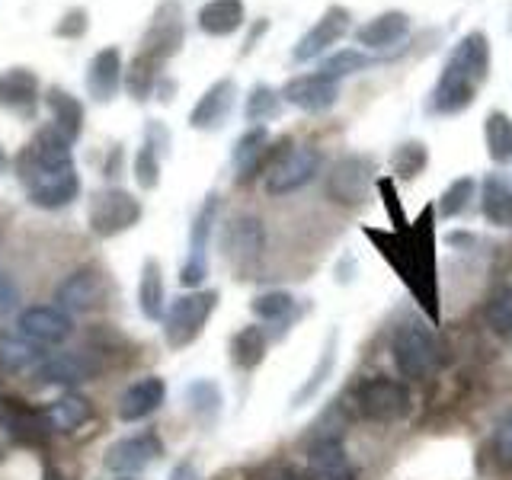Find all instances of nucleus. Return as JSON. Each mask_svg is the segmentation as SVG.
Wrapping results in <instances>:
<instances>
[{"label":"nucleus","mask_w":512,"mask_h":480,"mask_svg":"<svg viewBox=\"0 0 512 480\" xmlns=\"http://www.w3.org/2000/svg\"><path fill=\"white\" fill-rule=\"evenodd\" d=\"M266 29H269V20H256V23H253V29L247 32L244 52H240V55H250V52H253V45H256V39H260V36H266Z\"/></svg>","instance_id":"50"},{"label":"nucleus","mask_w":512,"mask_h":480,"mask_svg":"<svg viewBox=\"0 0 512 480\" xmlns=\"http://www.w3.org/2000/svg\"><path fill=\"white\" fill-rule=\"evenodd\" d=\"M269 157H272V141H269L266 125L247 128V132L237 138L234 154H231L234 170H237V183H247L256 173H266Z\"/></svg>","instance_id":"20"},{"label":"nucleus","mask_w":512,"mask_h":480,"mask_svg":"<svg viewBox=\"0 0 512 480\" xmlns=\"http://www.w3.org/2000/svg\"><path fill=\"white\" fill-rule=\"evenodd\" d=\"M0 170H7V154H4V148H0Z\"/></svg>","instance_id":"54"},{"label":"nucleus","mask_w":512,"mask_h":480,"mask_svg":"<svg viewBox=\"0 0 512 480\" xmlns=\"http://www.w3.org/2000/svg\"><path fill=\"white\" fill-rule=\"evenodd\" d=\"M132 176H135L138 189H144V192L157 189V183H160V157L148 148V144H141V148H138V154L132 160Z\"/></svg>","instance_id":"43"},{"label":"nucleus","mask_w":512,"mask_h":480,"mask_svg":"<svg viewBox=\"0 0 512 480\" xmlns=\"http://www.w3.org/2000/svg\"><path fill=\"white\" fill-rule=\"evenodd\" d=\"M352 36H356V42L365 48V52L394 55L391 48L407 42V36H410V16L404 10H384V13L372 16L368 23H362Z\"/></svg>","instance_id":"14"},{"label":"nucleus","mask_w":512,"mask_h":480,"mask_svg":"<svg viewBox=\"0 0 512 480\" xmlns=\"http://www.w3.org/2000/svg\"><path fill=\"white\" fill-rule=\"evenodd\" d=\"M87 420H93V407H90V400L80 394H64L48 407V423H52V429L71 432L77 426H84Z\"/></svg>","instance_id":"35"},{"label":"nucleus","mask_w":512,"mask_h":480,"mask_svg":"<svg viewBox=\"0 0 512 480\" xmlns=\"http://www.w3.org/2000/svg\"><path fill=\"white\" fill-rule=\"evenodd\" d=\"M100 372V359L90 356V352H55V356H45V362L36 368L39 384H61V388H71V384L90 381Z\"/></svg>","instance_id":"17"},{"label":"nucleus","mask_w":512,"mask_h":480,"mask_svg":"<svg viewBox=\"0 0 512 480\" xmlns=\"http://www.w3.org/2000/svg\"><path fill=\"white\" fill-rule=\"evenodd\" d=\"M253 314L256 317H263L269 320V324H288V320L295 317V298L288 295V292H263V295H256L253 298Z\"/></svg>","instance_id":"41"},{"label":"nucleus","mask_w":512,"mask_h":480,"mask_svg":"<svg viewBox=\"0 0 512 480\" xmlns=\"http://www.w3.org/2000/svg\"><path fill=\"white\" fill-rule=\"evenodd\" d=\"M205 276H208V263L199 260V256H186V263L180 266V285L196 288V285H202Z\"/></svg>","instance_id":"46"},{"label":"nucleus","mask_w":512,"mask_h":480,"mask_svg":"<svg viewBox=\"0 0 512 480\" xmlns=\"http://www.w3.org/2000/svg\"><path fill=\"white\" fill-rule=\"evenodd\" d=\"M183 42H186V16H183V7L176 4V0H164V4L154 10L148 29H144L141 52L164 64L173 55H180Z\"/></svg>","instance_id":"9"},{"label":"nucleus","mask_w":512,"mask_h":480,"mask_svg":"<svg viewBox=\"0 0 512 480\" xmlns=\"http://www.w3.org/2000/svg\"><path fill=\"white\" fill-rule=\"evenodd\" d=\"M45 480H64V477L58 471H45Z\"/></svg>","instance_id":"53"},{"label":"nucleus","mask_w":512,"mask_h":480,"mask_svg":"<svg viewBox=\"0 0 512 480\" xmlns=\"http://www.w3.org/2000/svg\"><path fill=\"white\" fill-rule=\"evenodd\" d=\"M234 103H237V84L231 77H221L199 96V103L192 106L189 125L199 128V132H215V128L228 122Z\"/></svg>","instance_id":"16"},{"label":"nucleus","mask_w":512,"mask_h":480,"mask_svg":"<svg viewBox=\"0 0 512 480\" xmlns=\"http://www.w3.org/2000/svg\"><path fill=\"white\" fill-rule=\"evenodd\" d=\"M266 250V228L260 218L237 215L228 228H224V253L237 269H250L260 263Z\"/></svg>","instance_id":"12"},{"label":"nucleus","mask_w":512,"mask_h":480,"mask_svg":"<svg viewBox=\"0 0 512 480\" xmlns=\"http://www.w3.org/2000/svg\"><path fill=\"white\" fill-rule=\"evenodd\" d=\"M39 103V77L29 68H10L0 74V106L16 112H36Z\"/></svg>","instance_id":"25"},{"label":"nucleus","mask_w":512,"mask_h":480,"mask_svg":"<svg viewBox=\"0 0 512 480\" xmlns=\"http://www.w3.org/2000/svg\"><path fill=\"white\" fill-rule=\"evenodd\" d=\"M122 170V144L112 148V157H106V176H119Z\"/></svg>","instance_id":"51"},{"label":"nucleus","mask_w":512,"mask_h":480,"mask_svg":"<svg viewBox=\"0 0 512 480\" xmlns=\"http://www.w3.org/2000/svg\"><path fill=\"white\" fill-rule=\"evenodd\" d=\"M490 36L484 29H471L452 45L436 87L426 96V112L429 116H461L468 112L477 93L484 90L490 80Z\"/></svg>","instance_id":"1"},{"label":"nucleus","mask_w":512,"mask_h":480,"mask_svg":"<svg viewBox=\"0 0 512 480\" xmlns=\"http://www.w3.org/2000/svg\"><path fill=\"white\" fill-rule=\"evenodd\" d=\"M308 477L311 480H356V468H352L349 452L343 439H320L308 452Z\"/></svg>","instance_id":"21"},{"label":"nucleus","mask_w":512,"mask_h":480,"mask_svg":"<svg viewBox=\"0 0 512 480\" xmlns=\"http://www.w3.org/2000/svg\"><path fill=\"white\" fill-rule=\"evenodd\" d=\"M247 23L244 0H208L199 10V29L212 39H228Z\"/></svg>","instance_id":"24"},{"label":"nucleus","mask_w":512,"mask_h":480,"mask_svg":"<svg viewBox=\"0 0 512 480\" xmlns=\"http://www.w3.org/2000/svg\"><path fill=\"white\" fill-rule=\"evenodd\" d=\"M160 452H164V442L154 432H138V436H128L109 448L106 468L119 474H141Z\"/></svg>","instance_id":"18"},{"label":"nucleus","mask_w":512,"mask_h":480,"mask_svg":"<svg viewBox=\"0 0 512 480\" xmlns=\"http://www.w3.org/2000/svg\"><path fill=\"white\" fill-rule=\"evenodd\" d=\"M426 167H429V148L416 138L397 144L394 154H391V170H394L397 180H416Z\"/></svg>","instance_id":"38"},{"label":"nucleus","mask_w":512,"mask_h":480,"mask_svg":"<svg viewBox=\"0 0 512 480\" xmlns=\"http://www.w3.org/2000/svg\"><path fill=\"white\" fill-rule=\"evenodd\" d=\"M16 304H20V288L10 279V272L0 269V317H7L16 311Z\"/></svg>","instance_id":"47"},{"label":"nucleus","mask_w":512,"mask_h":480,"mask_svg":"<svg viewBox=\"0 0 512 480\" xmlns=\"http://www.w3.org/2000/svg\"><path fill=\"white\" fill-rule=\"evenodd\" d=\"M218 192H208L202 208L192 218V228H189V256H199L205 260V247H208V237H212L215 228V218H218Z\"/></svg>","instance_id":"39"},{"label":"nucleus","mask_w":512,"mask_h":480,"mask_svg":"<svg viewBox=\"0 0 512 480\" xmlns=\"http://www.w3.org/2000/svg\"><path fill=\"white\" fill-rule=\"evenodd\" d=\"M122 77H125V68H122L119 48L116 45L100 48L87 64V93L96 103H112L122 87Z\"/></svg>","instance_id":"19"},{"label":"nucleus","mask_w":512,"mask_h":480,"mask_svg":"<svg viewBox=\"0 0 512 480\" xmlns=\"http://www.w3.org/2000/svg\"><path fill=\"white\" fill-rule=\"evenodd\" d=\"M375 157L368 154H343L333 160V167L327 170L324 192L333 205L343 208H359L365 199L372 196V186L378 183L375 176Z\"/></svg>","instance_id":"4"},{"label":"nucleus","mask_w":512,"mask_h":480,"mask_svg":"<svg viewBox=\"0 0 512 480\" xmlns=\"http://www.w3.org/2000/svg\"><path fill=\"white\" fill-rule=\"evenodd\" d=\"M391 58L394 55H372V52H365V48H340V52H330V55L320 58L317 74H324V77H330V80L340 84L343 77L368 71V68H375V64L391 61Z\"/></svg>","instance_id":"28"},{"label":"nucleus","mask_w":512,"mask_h":480,"mask_svg":"<svg viewBox=\"0 0 512 480\" xmlns=\"http://www.w3.org/2000/svg\"><path fill=\"white\" fill-rule=\"evenodd\" d=\"M157 100H164V103H170L173 100V93H176V84H173V80H167V77H160L157 80Z\"/></svg>","instance_id":"52"},{"label":"nucleus","mask_w":512,"mask_h":480,"mask_svg":"<svg viewBox=\"0 0 512 480\" xmlns=\"http://www.w3.org/2000/svg\"><path fill=\"white\" fill-rule=\"evenodd\" d=\"M324 154L314 144H292L282 138L279 144H272V157L266 167V192L269 196H288L308 186L314 176L320 173Z\"/></svg>","instance_id":"3"},{"label":"nucleus","mask_w":512,"mask_h":480,"mask_svg":"<svg viewBox=\"0 0 512 480\" xmlns=\"http://www.w3.org/2000/svg\"><path fill=\"white\" fill-rule=\"evenodd\" d=\"M282 90H272L269 84H256L250 93H247V106H244V119L253 122V125H266L272 119L282 116Z\"/></svg>","instance_id":"36"},{"label":"nucleus","mask_w":512,"mask_h":480,"mask_svg":"<svg viewBox=\"0 0 512 480\" xmlns=\"http://www.w3.org/2000/svg\"><path fill=\"white\" fill-rule=\"evenodd\" d=\"M218 308V292H192L173 301V308L167 311L164 320V336L173 349L189 346L196 336L202 333L205 320L212 317V311Z\"/></svg>","instance_id":"8"},{"label":"nucleus","mask_w":512,"mask_h":480,"mask_svg":"<svg viewBox=\"0 0 512 480\" xmlns=\"http://www.w3.org/2000/svg\"><path fill=\"white\" fill-rule=\"evenodd\" d=\"M87 29H90V16H87V10L74 7V10H68V13L61 16L52 32H55L58 39H84V36H87Z\"/></svg>","instance_id":"44"},{"label":"nucleus","mask_w":512,"mask_h":480,"mask_svg":"<svg viewBox=\"0 0 512 480\" xmlns=\"http://www.w3.org/2000/svg\"><path fill=\"white\" fill-rule=\"evenodd\" d=\"M45 362V349L39 343L26 340L20 333H4L0 336V365L10 372H26V368H39Z\"/></svg>","instance_id":"31"},{"label":"nucleus","mask_w":512,"mask_h":480,"mask_svg":"<svg viewBox=\"0 0 512 480\" xmlns=\"http://www.w3.org/2000/svg\"><path fill=\"white\" fill-rule=\"evenodd\" d=\"M378 189H381V196H384V205H388V215H391V221L397 224L400 231H404V208H397V202H394V180L391 176H381V180L375 183Z\"/></svg>","instance_id":"48"},{"label":"nucleus","mask_w":512,"mask_h":480,"mask_svg":"<svg viewBox=\"0 0 512 480\" xmlns=\"http://www.w3.org/2000/svg\"><path fill=\"white\" fill-rule=\"evenodd\" d=\"M349 29H352V13L340 4H330L320 13V20L298 39V45L292 48V61L308 64L314 58H324Z\"/></svg>","instance_id":"10"},{"label":"nucleus","mask_w":512,"mask_h":480,"mask_svg":"<svg viewBox=\"0 0 512 480\" xmlns=\"http://www.w3.org/2000/svg\"><path fill=\"white\" fill-rule=\"evenodd\" d=\"M160 77H164V74H160V61L151 58V55H144V52H138L132 58V64H128L125 77H122V87L128 90L132 100L144 103V100H151V96H154Z\"/></svg>","instance_id":"30"},{"label":"nucleus","mask_w":512,"mask_h":480,"mask_svg":"<svg viewBox=\"0 0 512 480\" xmlns=\"http://www.w3.org/2000/svg\"><path fill=\"white\" fill-rule=\"evenodd\" d=\"M138 308L148 320H160L167 308L164 298V269L157 260H144L141 266V282H138Z\"/></svg>","instance_id":"29"},{"label":"nucleus","mask_w":512,"mask_h":480,"mask_svg":"<svg viewBox=\"0 0 512 480\" xmlns=\"http://www.w3.org/2000/svg\"><path fill=\"white\" fill-rule=\"evenodd\" d=\"M144 144H148V148L157 157H167L170 154V144H173L170 128L160 122V119H148V125H144Z\"/></svg>","instance_id":"45"},{"label":"nucleus","mask_w":512,"mask_h":480,"mask_svg":"<svg viewBox=\"0 0 512 480\" xmlns=\"http://www.w3.org/2000/svg\"><path fill=\"white\" fill-rule=\"evenodd\" d=\"M477 199V180L474 176H458V180L448 183V189L439 196V218H458L471 208Z\"/></svg>","instance_id":"40"},{"label":"nucleus","mask_w":512,"mask_h":480,"mask_svg":"<svg viewBox=\"0 0 512 480\" xmlns=\"http://www.w3.org/2000/svg\"><path fill=\"white\" fill-rule=\"evenodd\" d=\"M167 397V384L164 378H141L135 381L132 388H125L122 400H119V416L125 423H138V420H148V416L154 410H160V404H164Z\"/></svg>","instance_id":"22"},{"label":"nucleus","mask_w":512,"mask_h":480,"mask_svg":"<svg viewBox=\"0 0 512 480\" xmlns=\"http://www.w3.org/2000/svg\"><path fill=\"white\" fill-rule=\"evenodd\" d=\"M282 100L288 106L308 112V116H324V112H330L336 106V100H340V84L317 71L298 74L282 87Z\"/></svg>","instance_id":"11"},{"label":"nucleus","mask_w":512,"mask_h":480,"mask_svg":"<svg viewBox=\"0 0 512 480\" xmlns=\"http://www.w3.org/2000/svg\"><path fill=\"white\" fill-rule=\"evenodd\" d=\"M352 400H356V410L372 423H400L413 413V397L407 384L384 375L365 378Z\"/></svg>","instance_id":"5"},{"label":"nucleus","mask_w":512,"mask_h":480,"mask_svg":"<svg viewBox=\"0 0 512 480\" xmlns=\"http://www.w3.org/2000/svg\"><path fill=\"white\" fill-rule=\"evenodd\" d=\"M391 359L397 365V372L410 381H423L429 375H436L442 365V343L436 330L420 317H407L404 324H397L391 336Z\"/></svg>","instance_id":"2"},{"label":"nucleus","mask_w":512,"mask_h":480,"mask_svg":"<svg viewBox=\"0 0 512 480\" xmlns=\"http://www.w3.org/2000/svg\"><path fill=\"white\" fill-rule=\"evenodd\" d=\"M4 426L10 429V436H16L26 445H42L52 432V423H48V413H32L29 407H23L20 400H7L4 407Z\"/></svg>","instance_id":"27"},{"label":"nucleus","mask_w":512,"mask_h":480,"mask_svg":"<svg viewBox=\"0 0 512 480\" xmlns=\"http://www.w3.org/2000/svg\"><path fill=\"white\" fill-rule=\"evenodd\" d=\"M45 106H48V112H52V128H58V132L71 144L84 135V106H80V100L74 93L52 87L45 93Z\"/></svg>","instance_id":"26"},{"label":"nucleus","mask_w":512,"mask_h":480,"mask_svg":"<svg viewBox=\"0 0 512 480\" xmlns=\"http://www.w3.org/2000/svg\"><path fill=\"white\" fill-rule=\"evenodd\" d=\"M266 346H269V340H266L263 327L250 324L231 340V359H234V365L240 368V372H253V368L266 359Z\"/></svg>","instance_id":"34"},{"label":"nucleus","mask_w":512,"mask_h":480,"mask_svg":"<svg viewBox=\"0 0 512 480\" xmlns=\"http://www.w3.org/2000/svg\"><path fill=\"white\" fill-rule=\"evenodd\" d=\"M90 228L93 234L100 237H116L128 228H135L138 218H141V202L132 196V192H125L119 186H109V189H100L90 196Z\"/></svg>","instance_id":"7"},{"label":"nucleus","mask_w":512,"mask_h":480,"mask_svg":"<svg viewBox=\"0 0 512 480\" xmlns=\"http://www.w3.org/2000/svg\"><path fill=\"white\" fill-rule=\"evenodd\" d=\"M16 327L26 336V340L39 343V346H58L74 333V320L68 317V311L52 308V304H32L20 314Z\"/></svg>","instance_id":"13"},{"label":"nucleus","mask_w":512,"mask_h":480,"mask_svg":"<svg viewBox=\"0 0 512 480\" xmlns=\"http://www.w3.org/2000/svg\"><path fill=\"white\" fill-rule=\"evenodd\" d=\"M480 215L493 228H512V186L503 173H487L480 180Z\"/></svg>","instance_id":"23"},{"label":"nucleus","mask_w":512,"mask_h":480,"mask_svg":"<svg viewBox=\"0 0 512 480\" xmlns=\"http://www.w3.org/2000/svg\"><path fill=\"white\" fill-rule=\"evenodd\" d=\"M333 368H336V330L327 336V346L320 349V359H317V365L311 368L308 381H304V384H301V391L292 397V407H304V404H308V400L327 384V378L333 375Z\"/></svg>","instance_id":"37"},{"label":"nucleus","mask_w":512,"mask_h":480,"mask_svg":"<svg viewBox=\"0 0 512 480\" xmlns=\"http://www.w3.org/2000/svg\"><path fill=\"white\" fill-rule=\"evenodd\" d=\"M484 141H487V154L496 167H506L512 160V119L503 109H493L484 119Z\"/></svg>","instance_id":"32"},{"label":"nucleus","mask_w":512,"mask_h":480,"mask_svg":"<svg viewBox=\"0 0 512 480\" xmlns=\"http://www.w3.org/2000/svg\"><path fill=\"white\" fill-rule=\"evenodd\" d=\"M487 324L500 340H512V285L500 288L487 304Z\"/></svg>","instance_id":"42"},{"label":"nucleus","mask_w":512,"mask_h":480,"mask_svg":"<svg viewBox=\"0 0 512 480\" xmlns=\"http://www.w3.org/2000/svg\"><path fill=\"white\" fill-rule=\"evenodd\" d=\"M55 301H58L61 311L64 308L77 311V314L96 311V308H103V301H106V282H103L100 272L77 269L74 276H68L55 288Z\"/></svg>","instance_id":"15"},{"label":"nucleus","mask_w":512,"mask_h":480,"mask_svg":"<svg viewBox=\"0 0 512 480\" xmlns=\"http://www.w3.org/2000/svg\"><path fill=\"white\" fill-rule=\"evenodd\" d=\"M16 170H20V180L26 186V199L45 208V212L71 205L80 196L77 170H42L36 164H29L26 157L16 160Z\"/></svg>","instance_id":"6"},{"label":"nucleus","mask_w":512,"mask_h":480,"mask_svg":"<svg viewBox=\"0 0 512 480\" xmlns=\"http://www.w3.org/2000/svg\"><path fill=\"white\" fill-rule=\"evenodd\" d=\"M186 407L189 413L196 416V420H202L205 426L208 423H215L218 416H221V404H224V397H221V388L215 381H208V378H199V381H192L189 388H186Z\"/></svg>","instance_id":"33"},{"label":"nucleus","mask_w":512,"mask_h":480,"mask_svg":"<svg viewBox=\"0 0 512 480\" xmlns=\"http://www.w3.org/2000/svg\"><path fill=\"white\" fill-rule=\"evenodd\" d=\"M496 448H500V455L512 461V410L496 423Z\"/></svg>","instance_id":"49"}]
</instances>
